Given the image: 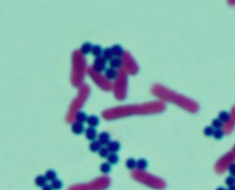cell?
<instances>
[{
  "instance_id": "6da1fadb",
  "label": "cell",
  "mask_w": 235,
  "mask_h": 190,
  "mask_svg": "<svg viewBox=\"0 0 235 190\" xmlns=\"http://www.w3.org/2000/svg\"><path fill=\"white\" fill-rule=\"evenodd\" d=\"M107 60L103 57H99L95 58L93 64V68L94 71L97 72H101L106 70L107 66Z\"/></svg>"
},
{
  "instance_id": "7a4b0ae2",
  "label": "cell",
  "mask_w": 235,
  "mask_h": 190,
  "mask_svg": "<svg viewBox=\"0 0 235 190\" xmlns=\"http://www.w3.org/2000/svg\"><path fill=\"white\" fill-rule=\"evenodd\" d=\"M86 128L84 125L81 122L75 121L71 125V131L76 135H80L85 132Z\"/></svg>"
},
{
  "instance_id": "3957f363",
  "label": "cell",
  "mask_w": 235,
  "mask_h": 190,
  "mask_svg": "<svg viewBox=\"0 0 235 190\" xmlns=\"http://www.w3.org/2000/svg\"><path fill=\"white\" fill-rule=\"evenodd\" d=\"M85 135L88 140L92 142L93 140H96L98 135H97V132L96 128L88 127L85 130Z\"/></svg>"
},
{
  "instance_id": "277c9868",
  "label": "cell",
  "mask_w": 235,
  "mask_h": 190,
  "mask_svg": "<svg viewBox=\"0 0 235 190\" xmlns=\"http://www.w3.org/2000/svg\"><path fill=\"white\" fill-rule=\"evenodd\" d=\"M97 140L99 141L102 146H107L110 142V135L107 132H102L97 135Z\"/></svg>"
},
{
  "instance_id": "5b68a950",
  "label": "cell",
  "mask_w": 235,
  "mask_h": 190,
  "mask_svg": "<svg viewBox=\"0 0 235 190\" xmlns=\"http://www.w3.org/2000/svg\"><path fill=\"white\" fill-rule=\"evenodd\" d=\"M107 147L110 153H117L121 149V144L118 141H110L107 145Z\"/></svg>"
},
{
  "instance_id": "8992f818",
  "label": "cell",
  "mask_w": 235,
  "mask_h": 190,
  "mask_svg": "<svg viewBox=\"0 0 235 190\" xmlns=\"http://www.w3.org/2000/svg\"><path fill=\"white\" fill-rule=\"evenodd\" d=\"M93 45L92 44L91 42H86L83 43L82 45L81 46V52L84 55H88L89 54H91L92 49H93Z\"/></svg>"
},
{
  "instance_id": "52a82bcc",
  "label": "cell",
  "mask_w": 235,
  "mask_h": 190,
  "mask_svg": "<svg viewBox=\"0 0 235 190\" xmlns=\"http://www.w3.org/2000/svg\"><path fill=\"white\" fill-rule=\"evenodd\" d=\"M112 47V50L114 57H121L124 54V49L123 48V47L120 44H114V45Z\"/></svg>"
},
{
  "instance_id": "ba28073f",
  "label": "cell",
  "mask_w": 235,
  "mask_h": 190,
  "mask_svg": "<svg viewBox=\"0 0 235 190\" xmlns=\"http://www.w3.org/2000/svg\"><path fill=\"white\" fill-rule=\"evenodd\" d=\"M87 123L89 127L96 128L100 124V118L96 115H91L88 117Z\"/></svg>"
},
{
  "instance_id": "9c48e42d",
  "label": "cell",
  "mask_w": 235,
  "mask_h": 190,
  "mask_svg": "<svg viewBox=\"0 0 235 190\" xmlns=\"http://www.w3.org/2000/svg\"><path fill=\"white\" fill-rule=\"evenodd\" d=\"M109 64H110L111 68L114 69L119 68L122 65V60L120 57H114L112 59L109 61Z\"/></svg>"
},
{
  "instance_id": "30bf717a",
  "label": "cell",
  "mask_w": 235,
  "mask_h": 190,
  "mask_svg": "<svg viewBox=\"0 0 235 190\" xmlns=\"http://www.w3.org/2000/svg\"><path fill=\"white\" fill-rule=\"evenodd\" d=\"M105 75L108 80H113L115 79L117 76V71H116V69L110 67V68H106L105 71Z\"/></svg>"
},
{
  "instance_id": "8fae6325",
  "label": "cell",
  "mask_w": 235,
  "mask_h": 190,
  "mask_svg": "<svg viewBox=\"0 0 235 190\" xmlns=\"http://www.w3.org/2000/svg\"><path fill=\"white\" fill-rule=\"evenodd\" d=\"M102 147V144L100 143L99 141L96 139V140L92 141L91 142V144H89V149H90L91 152L96 153L99 152V150Z\"/></svg>"
},
{
  "instance_id": "7c38bea8",
  "label": "cell",
  "mask_w": 235,
  "mask_h": 190,
  "mask_svg": "<svg viewBox=\"0 0 235 190\" xmlns=\"http://www.w3.org/2000/svg\"><path fill=\"white\" fill-rule=\"evenodd\" d=\"M88 115L86 114V112L83 111H80L77 112V113L76 114V120L77 122H81V123H84V122H87V119H88Z\"/></svg>"
},
{
  "instance_id": "4fadbf2b",
  "label": "cell",
  "mask_w": 235,
  "mask_h": 190,
  "mask_svg": "<svg viewBox=\"0 0 235 190\" xmlns=\"http://www.w3.org/2000/svg\"><path fill=\"white\" fill-rule=\"evenodd\" d=\"M107 162L111 165H116L119 161V155L117 153H110L107 156Z\"/></svg>"
},
{
  "instance_id": "5bb4252c",
  "label": "cell",
  "mask_w": 235,
  "mask_h": 190,
  "mask_svg": "<svg viewBox=\"0 0 235 190\" xmlns=\"http://www.w3.org/2000/svg\"><path fill=\"white\" fill-rule=\"evenodd\" d=\"M47 179L45 178V176L43 175L37 176V177H36V178H35V183L36 184V186L39 187H44L46 184H47Z\"/></svg>"
},
{
  "instance_id": "9a60e30c",
  "label": "cell",
  "mask_w": 235,
  "mask_h": 190,
  "mask_svg": "<svg viewBox=\"0 0 235 190\" xmlns=\"http://www.w3.org/2000/svg\"><path fill=\"white\" fill-rule=\"evenodd\" d=\"M102 57H104L107 61H110L114 57V54L112 50V47H106L103 49Z\"/></svg>"
},
{
  "instance_id": "2e32d148",
  "label": "cell",
  "mask_w": 235,
  "mask_h": 190,
  "mask_svg": "<svg viewBox=\"0 0 235 190\" xmlns=\"http://www.w3.org/2000/svg\"><path fill=\"white\" fill-rule=\"evenodd\" d=\"M148 162L145 158H139L137 161L136 163V168H138L140 170H145L148 168Z\"/></svg>"
},
{
  "instance_id": "e0dca14e",
  "label": "cell",
  "mask_w": 235,
  "mask_h": 190,
  "mask_svg": "<svg viewBox=\"0 0 235 190\" xmlns=\"http://www.w3.org/2000/svg\"><path fill=\"white\" fill-rule=\"evenodd\" d=\"M103 49L102 46L99 45V44H95L93 47V49H92V54H93L95 57H101L102 54Z\"/></svg>"
},
{
  "instance_id": "ac0fdd59",
  "label": "cell",
  "mask_w": 235,
  "mask_h": 190,
  "mask_svg": "<svg viewBox=\"0 0 235 190\" xmlns=\"http://www.w3.org/2000/svg\"><path fill=\"white\" fill-rule=\"evenodd\" d=\"M100 170L101 171L102 173H103V174H108V173H110L112 170V165L110 163H109L108 162L102 163L100 165Z\"/></svg>"
},
{
  "instance_id": "d6986e66",
  "label": "cell",
  "mask_w": 235,
  "mask_h": 190,
  "mask_svg": "<svg viewBox=\"0 0 235 190\" xmlns=\"http://www.w3.org/2000/svg\"><path fill=\"white\" fill-rule=\"evenodd\" d=\"M136 163L137 161L135 158H128L127 161H126V167L127 168V169L133 170L135 168H136Z\"/></svg>"
},
{
  "instance_id": "ffe728a7",
  "label": "cell",
  "mask_w": 235,
  "mask_h": 190,
  "mask_svg": "<svg viewBox=\"0 0 235 190\" xmlns=\"http://www.w3.org/2000/svg\"><path fill=\"white\" fill-rule=\"evenodd\" d=\"M44 176H45L47 181L52 182L53 180H55V179H57V172L53 170H48L45 172Z\"/></svg>"
},
{
  "instance_id": "44dd1931",
  "label": "cell",
  "mask_w": 235,
  "mask_h": 190,
  "mask_svg": "<svg viewBox=\"0 0 235 190\" xmlns=\"http://www.w3.org/2000/svg\"><path fill=\"white\" fill-rule=\"evenodd\" d=\"M230 114H229L228 112L227 111H221V112L219 113V116H218V118L221 120L223 122H228L229 120H230Z\"/></svg>"
},
{
  "instance_id": "7402d4cb",
  "label": "cell",
  "mask_w": 235,
  "mask_h": 190,
  "mask_svg": "<svg viewBox=\"0 0 235 190\" xmlns=\"http://www.w3.org/2000/svg\"><path fill=\"white\" fill-rule=\"evenodd\" d=\"M50 184H51L52 189L54 190H60L63 187V182L59 179H55Z\"/></svg>"
},
{
  "instance_id": "603a6c76",
  "label": "cell",
  "mask_w": 235,
  "mask_h": 190,
  "mask_svg": "<svg viewBox=\"0 0 235 190\" xmlns=\"http://www.w3.org/2000/svg\"><path fill=\"white\" fill-rule=\"evenodd\" d=\"M98 153L99 156H100V157L102 158H107L108 155L110 154V152H109V150L107 149V146H102L101 148H100V149L99 150V152H97Z\"/></svg>"
},
{
  "instance_id": "cb8c5ba5",
  "label": "cell",
  "mask_w": 235,
  "mask_h": 190,
  "mask_svg": "<svg viewBox=\"0 0 235 190\" xmlns=\"http://www.w3.org/2000/svg\"><path fill=\"white\" fill-rule=\"evenodd\" d=\"M224 125V122L219 118H215L212 121V127L214 129H221Z\"/></svg>"
},
{
  "instance_id": "d4e9b609",
  "label": "cell",
  "mask_w": 235,
  "mask_h": 190,
  "mask_svg": "<svg viewBox=\"0 0 235 190\" xmlns=\"http://www.w3.org/2000/svg\"><path fill=\"white\" fill-rule=\"evenodd\" d=\"M224 135H225V132H224V131L222 129H215L212 137L215 139L219 140V139H221L223 138Z\"/></svg>"
},
{
  "instance_id": "484cf974",
  "label": "cell",
  "mask_w": 235,
  "mask_h": 190,
  "mask_svg": "<svg viewBox=\"0 0 235 190\" xmlns=\"http://www.w3.org/2000/svg\"><path fill=\"white\" fill-rule=\"evenodd\" d=\"M215 129L212 126H207L203 130V133L206 137H212L213 135Z\"/></svg>"
},
{
  "instance_id": "4316f807",
  "label": "cell",
  "mask_w": 235,
  "mask_h": 190,
  "mask_svg": "<svg viewBox=\"0 0 235 190\" xmlns=\"http://www.w3.org/2000/svg\"><path fill=\"white\" fill-rule=\"evenodd\" d=\"M225 182L226 184V185L227 187H229L231 185H233V184H235V177L232 175H229L228 177H227Z\"/></svg>"
},
{
  "instance_id": "83f0119b",
  "label": "cell",
  "mask_w": 235,
  "mask_h": 190,
  "mask_svg": "<svg viewBox=\"0 0 235 190\" xmlns=\"http://www.w3.org/2000/svg\"><path fill=\"white\" fill-rule=\"evenodd\" d=\"M228 170H229V174H230V175L235 177V163H231L230 165H229Z\"/></svg>"
},
{
  "instance_id": "f1b7e54d",
  "label": "cell",
  "mask_w": 235,
  "mask_h": 190,
  "mask_svg": "<svg viewBox=\"0 0 235 190\" xmlns=\"http://www.w3.org/2000/svg\"><path fill=\"white\" fill-rule=\"evenodd\" d=\"M42 190H54L52 189L51 184H46L44 187H42Z\"/></svg>"
},
{
  "instance_id": "f546056e",
  "label": "cell",
  "mask_w": 235,
  "mask_h": 190,
  "mask_svg": "<svg viewBox=\"0 0 235 190\" xmlns=\"http://www.w3.org/2000/svg\"><path fill=\"white\" fill-rule=\"evenodd\" d=\"M227 190H235V184H233V185H231L228 187Z\"/></svg>"
},
{
  "instance_id": "4dcf8cb0",
  "label": "cell",
  "mask_w": 235,
  "mask_h": 190,
  "mask_svg": "<svg viewBox=\"0 0 235 190\" xmlns=\"http://www.w3.org/2000/svg\"><path fill=\"white\" fill-rule=\"evenodd\" d=\"M216 190H227V189L225 188V187H217Z\"/></svg>"
}]
</instances>
